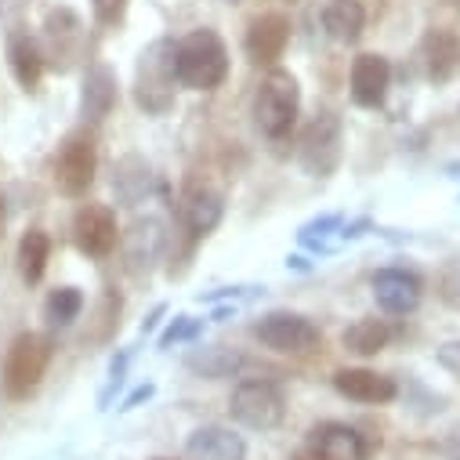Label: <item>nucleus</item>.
Listing matches in <instances>:
<instances>
[{"label":"nucleus","instance_id":"412c9836","mask_svg":"<svg viewBox=\"0 0 460 460\" xmlns=\"http://www.w3.org/2000/svg\"><path fill=\"white\" fill-rule=\"evenodd\" d=\"M323 30L337 44H356L367 30V8L363 0H326L323 8Z\"/></svg>","mask_w":460,"mask_h":460},{"label":"nucleus","instance_id":"6ab92c4d","mask_svg":"<svg viewBox=\"0 0 460 460\" xmlns=\"http://www.w3.org/2000/svg\"><path fill=\"white\" fill-rule=\"evenodd\" d=\"M112 105H117V73L109 66H91L80 91V117L87 124H102L112 112Z\"/></svg>","mask_w":460,"mask_h":460},{"label":"nucleus","instance_id":"aec40b11","mask_svg":"<svg viewBox=\"0 0 460 460\" xmlns=\"http://www.w3.org/2000/svg\"><path fill=\"white\" fill-rule=\"evenodd\" d=\"M164 243H167V233L156 217H146V221H135L131 233L124 240V254H128V269L131 272H149L153 261L164 254Z\"/></svg>","mask_w":460,"mask_h":460},{"label":"nucleus","instance_id":"7c9ffc66","mask_svg":"<svg viewBox=\"0 0 460 460\" xmlns=\"http://www.w3.org/2000/svg\"><path fill=\"white\" fill-rule=\"evenodd\" d=\"M290 460H319V456H315V453H308V449H305V453H294V456H290Z\"/></svg>","mask_w":460,"mask_h":460},{"label":"nucleus","instance_id":"f8f14e48","mask_svg":"<svg viewBox=\"0 0 460 460\" xmlns=\"http://www.w3.org/2000/svg\"><path fill=\"white\" fill-rule=\"evenodd\" d=\"M290 44V19L279 15V12H269V15H258L243 37V48H247V58L254 66H276L283 58Z\"/></svg>","mask_w":460,"mask_h":460},{"label":"nucleus","instance_id":"5701e85b","mask_svg":"<svg viewBox=\"0 0 460 460\" xmlns=\"http://www.w3.org/2000/svg\"><path fill=\"white\" fill-rule=\"evenodd\" d=\"M388 341H392V326L385 319H356L341 333V344L356 356H377L388 349Z\"/></svg>","mask_w":460,"mask_h":460},{"label":"nucleus","instance_id":"2eb2a0df","mask_svg":"<svg viewBox=\"0 0 460 460\" xmlns=\"http://www.w3.org/2000/svg\"><path fill=\"white\" fill-rule=\"evenodd\" d=\"M221 214H225V203L210 185H189V192L181 196V207H178V217L192 240L210 236L221 225Z\"/></svg>","mask_w":460,"mask_h":460},{"label":"nucleus","instance_id":"4be33fe9","mask_svg":"<svg viewBox=\"0 0 460 460\" xmlns=\"http://www.w3.org/2000/svg\"><path fill=\"white\" fill-rule=\"evenodd\" d=\"M8 62H12V73H15V80L26 87V91H33L37 84H40V76H44V48L30 37V33H12L8 37Z\"/></svg>","mask_w":460,"mask_h":460},{"label":"nucleus","instance_id":"a211bd4d","mask_svg":"<svg viewBox=\"0 0 460 460\" xmlns=\"http://www.w3.org/2000/svg\"><path fill=\"white\" fill-rule=\"evenodd\" d=\"M420 55H424L428 80L446 84L460 69V37L453 30H428L424 40H420Z\"/></svg>","mask_w":460,"mask_h":460},{"label":"nucleus","instance_id":"f257e3e1","mask_svg":"<svg viewBox=\"0 0 460 460\" xmlns=\"http://www.w3.org/2000/svg\"><path fill=\"white\" fill-rule=\"evenodd\" d=\"M178 84L189 91H214L228 76V48L214 30H192L174 44Z\"/></svg>","mask_w":460,"mask_h":460},{"label":"nucleus","instance_id":"f03ea898","mask_svg":"<svg viewBox=\"0 0 460 460\" xmlns=\"http://www.w3.org/2000/svg\"><path fill=\"white\" fill-rule=\"evenodd\" d=\"M174 44L171 37L153 40L138 55L135 69V102L146 117H164L174 109V87H178V69H174Z\"/></svg>","mask_w":460,"mask_h":460},{"label":"nucleus","instance_id":"7ed1b4c3","mask_svg":"<svg viewBox=\"0 0 460 460\" xmlns=\"http://www.w3.org/2000/svg\"><path fill=\"white\" fill-rule=\"evenodd\" d=\"M297 112H301V87L294 80V73L287 69H269L258 94H254V124L265 138L283 142L294 124H297Z\"/></svg>","mask_w":460,"mask_h":460},{"label":"nucleus","instance_id":"4468645a","mask_svg":"<svg viewBox=\"0 0 460 460\" xmlns=\"http://www.w3.org/2000/svg\"><path fill=\"white\" fill-rule=\"evenodd\" d=\"M370 287H374L377 305L388 315H410L420 305V290H424V283L406 269H381Z\"/></svg>","mask_w":460,"mask_h":460},{"label":"nucleus","instance_id":"2f4dec72","mask_svg":"<svg viewBox=\"0 0 460 460\" xmlns=\"http://www.w3.org/2000/svg\"><path fill=\"white\" fill-rule=\"evenodd\" d=\"M0 228H4V214H0Z\"/></svg>","mask_w":460,"mask_h":460},{"label":"nucleus","instance_id":"a878e982","mask_svg":"<svg viewBox=\"0 0 460 460\" xmlns=\"http://www.w3.org/2000/svg\"><path fill=\"white\" fill-rule=\"evenodd\" d=\"M189 367L199 374V377H228L236 367H240V356L236 352H228L225 344H214V349H199L189 356Z\"/></svg>","mask_w":460,"mask_h":460},{"label":"nucleus","instance_id":"bb28decb","mask_svg":"<svg viewBox=\"0 0 460 460\" xmlns=\"http://www.w3.org/2000/svg\"><path fill=\"white\" fill-rule=\"evenodd\" d=\"M80 312H84V294H80L76 287H58V290L48 294V305H44L48 323H55V326H69Z\"/></svg>","mask_w":460,"mask_h":460},{"label":"nucleus","instance_id":"9b49d317","mask_svg":"<svg viewBox=\"0 0 460 460\" xmlns=\"http://www.w3.org/2000/svg\"><path fill=\"white\" fill-rule=\"evenodd\" d=\"M44 37H48V51H44V62L51 58L55 69H69L80 51H84V22L76 19V12L69 8H55L44 22Z\"/></svg>","mask_w":460,"mask_h":460},{"label":"nucleus","instance_id":"cd10ccee","mask_svg":"<svg viewBox=\"0 0 460 460\" xmlns=\"http://www.w3.org/2000/svg\"><path fill=\"white\" fill-rule=\"evenodd\" d=\"M128 4H131V0H91L94 22L98 26H120L124 15H128Z\"/></svg>","mask_w":460,"mask_h":460},{"label":"nucleus","instance_id":"393cba45","mask_svg":"<svg viewBox=\"0 0 460 460\" xmlns=\"http://www.w3.org/2000/svg\"><path fill=\"white\" fill-rule=\"evenodd\" d=\"M48 258H51V240L44 228H30L19 243V272L26 283H40L44 279V269H48Z\"/></svg>","mask_w":460,"mask_h":460},{"label":"nucleus","instance_id":"c85d7f7f","mask_svg":"<svg viewBox=\"0 0 460 460\" xmlns=\"http://www.w3.org/2000/svg\"><path fill=\"white\" fill-rule=\"evenodd\" d=\"M203 326L196 323V319H189V315H178L171 326H167V333L160 337V349H171V344H178V341H189V337H196Z\"/></svg>","mask_w":460,"mask_h":460},{"label":"nucleus","instance_id":"b1692460","mask_svg":"<svg viewBox=\"0 0 460 460\" xmlns=\"http://www.w3.org/2000/svg\"><path fill=\"white\" fill-rule=\"evenodd\" d=\"M153 185V174H149V164L138 160V156H124L112 171V189L124 203H138Z\"/></svg>","mask_w":460,"mask_h":460},{"label":"nucleus","instance_id":"20e7f679","mask_svg":"<svg viewBox=\"0 0 460 460\" xmlns=\"http://www.w3.org/2000/svg\"><path fill=\"white\" fill-rule=\"evenodd\" d=\"M51 363V341L44 333H19L4 356V395L8 399H30L37 385L44 381Z\"/></svg>","mask_w":460,"mask_h":460},{"label":"nucleus","instance_id":"9d476101","mask_svg":"<svg viewBox=\"0 0 460 460\" xmlns=\"http://www.w3.org/2000/svg\"><path fill=\"white\" fill-rule=\"evenodd\" d=\"M370 449V438L352 424L323 420L308 428V453H315L319 460H367Z\"/></svg>","mask_w":460,"mask_h":460},{"label":"nucleus","instance_id":"423d86ee","mask_svg":"<svg viewBox=\"0 0 460 460\" xmlns=\"http://www.w3.org/2000/svg\"><path fill=\"white\" fill-rule=\"evenodd\" d=\"M251 333H254V341H261L265 349H272L279 356H308L323 341L319 326L297 312H269L251 323Z\"/></svg>","mask_w":460,"mask_h":460},{"label":"nucleus","instance_id":"0eeeda50","mask_svg":"<svg viewBox=\"0 0 460 460\" xmlns=\"http://www.w3.org/2000/svg\"><path fill=\"white\" fill-rule=\"evenodd\" d=\"M341 153H344L341 117L337 112H319V117L301 131V142H297V160H301L305 174L330 178L341 167Z\"/></svg>","mask_w":460,"mask_h":460},{"label":"nucleus","instance_id":"6e6552de","mask_svg":"<svg viewBox=\"0 0 460 460\" xmlns=\"http://www.w3.org/2000/svg\"><path fill=\"white\" fill-rule=\"evenodd\" d=\"M94 171H98V149H94V135L87 131H73L55 156V185L62 196L80 199L87 196V189L94 185Z\"/></svg>","mask_w":460,"mask_h":460},{"label":"nucleus","instance_id":"72a5a7b5","mask_svg":"<svg viewBox=\"0 0 460 460\" xmlns=\"http://www.w3.org/2000/svg\"><path fill=\"white\" fill-rule=\"evenodd\" d=\"M290 4H301V0H290Z\"/></svg>","mask_w":460,"mask_h":460},{"label":"nucleus","instance_id":"473e14b6","mask_svg":"<svg viewBox=\"0 0 460 460\" xmlns=\"http://www.w3.org/2000/svg\"><path fill=\"white\" fill-rule=\"evenodd\" d=\"M153 460H171V456H153Z\"/></svg>","mask_w":460,"mask_h":460},{"label":"nucleus","instance_id":"c756f323","mask_svg":"<svg viewBox=\"0 0 460 460\" xmlns=\"http://www.w3.org/2000/svg\"><path fill=\"white\" fill-rule=\"evenodd\" d=\"M438 363L460 377V341H449V344H442V349H438Z\"/></svg>","mask_w":460,"mask_h":460},{"label":"nucleus","instance_id":"dca6fc26","mask_svg":"<svg viewBox=\"0 0 460 460\" xmlns=\"http://www.w3.org/2000/svg\"><path fill=\"white\" fill-rule=\"evenodd\" d=\"M333 388L352 399V402H367V406H385L399 395V385L377 370H363V367H352V370H337L333 374Z\"/></svg>","mask_w":460,"mask_h":460},{"label":"nucleus","instance_id":"ddd939ff","mask_svg":"<svg viewBox=\"0 0 460 460\" xmlns=\"http://www.w3.org/2000/svg\"><path fill=\"white\" fill-rule=\"evenodd\" d=\"M392 87V62L385 55H359L352 62V102L363 109H381Z\"/></svg>","mask_w":460,"mask_h":460},{"label":"nucleus","instance_id":"1a4fd4ad","mask_svg":"<svg viewBox=\"0 0 460 460\" xmlns=\"http://www.w3.org/2000/svg\"><path fill=\"white\" fill-rule=\"evenodd\" d=\"M73 240L87 258H109L120 243V225L105 203H84L73 217Z\"/></svg>","mask_w":460,"mask_h":460},{"label":"nucleus","instance_id":"f3484780","mask_svg":"<svg viewBox=\"0 0 460 460\" xmlns=\"http://www.w3.org/2000/svg\"><path fill=\"white\" fill-rule=\"evenodd\" d=\"M185 453H189V460H247V442L233 428L203 424L189 435Z\"/></svg>","mask_w":460,"mask_h":460},{"label":"nucleus","instance_id":"39448f33","mask_svg":"<svg viewBox=\"0 0 460 460\" xmlns=\"http://www.w3.org/2000/svg\"><path fill=\"white\" fill-rule=\"evenodd\" d=\"M228 413H233L240 424L254 428V431H272L283 424L287 417V395L276 381L265 377H251L240 381L233 388V399H228Z\"/></svg>","mask_w":460,"mask_h":460}]
</instances>
